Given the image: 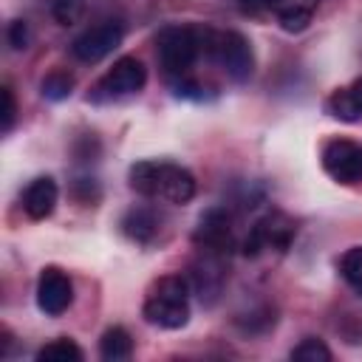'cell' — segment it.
<instances>
[{
    "label": "cell",
    "mask_w": 362,
    "mask_h": 362,
    "mask_svg": "<svg viewBox=\"0 0 362 362\" xmlns=\"http://www.w3.org/2000/svg\"><path fill=\"white\" fill-rule=\"evenodd\" d=\"M130 187L150 198L164 204H189L195 198V175L173 161H136L127 173Z\"/></svg>",
    "instance_id": "1"
},
{
    "label": "cell",
    "mask_w": 362,
    "mask_h": 362,
    "mask_svg": "<svg viewBox=\"0 0 362 362\" xmlns=\"http://www.w3.org/2000/svg\"><path fill=\"white\" fill-rule=\"evenodd\" d=\"M189 297L192 286L184 274H164L147 288L141 317L164 331L184 328L189 322Z\"/></svg>",
    "instance_id": "2"
},
{
    "label": "cell",
    "mask_w": 362,
    "mask_h": 362,
    "mask_svg": "<svg viewBox=\"0 0 362 362\" xmlns=\"http://www.w3.org/2000/svg\"><path fill=\"white\" fill-rule=\"evenodd\" d=\"M206 37L209 28L201 25H164L156 34V54L164 74L170 79L192 76L198 57H206Z\"/></svg>",
    "instance_id": "3"
},
{
    "label": "cell",
    "mask_w": 362,
    "mask_h": 362,
    "mask_svg": "<svg viewBox=\"0 0 362 362\" xmlns=\"http://www.w3.org/2000/svg\"><path fill=\"white\" fill-rule=\"evenodd\" d=\"M206 59H212L232 82L243 85L252 79L255 74V51H252V42L240 34V31H215L209 28V37H206Z\"/></svg>",
    "instance_id": "4"
},
{
    "label": "cell",
    "mask_w": 362,
    "mask_h": 362,
    "mask_svg": "<svg viewBox=\"0 0 362 362\" xmlns=\"http://www.w3.org/2000/svg\"><path fill=\"white\" fill-rule=\"evenodd\" d=\"M147 82V68L141 65V59L136 57H122L116 59L102 76L99 82L90 88L88 102L96 105H107V102H122L127 96H136Z\"/></svg>",
    "instance_id": "5"
},
{
    "label": "cell",
    "mask_w": 362,
    "mask_h": 362,
    "mask_svg": "<svg viewBox=\"0 0 362 362\" xmlns=\"http://www.w3.org/2000/svg\"><path fill=\"white\" fill-rule=\"evenodd\" d=\"M294 235H297L294 221L286 212L272 209L263 218H257L249 226V232L240 238V252L246 257H260L263 252H286L291 246Z\"/></svg>",
    "instance_id": "6"
},
{
    "label": "cell",
    "mask_w": 362,
    "mask_h": 362,
    "mask_svg": "<svg viewBox=\"0 0 362 362\" xmlns=\"http://www.w3.org/2000/svg\"><path fill=\"white\" fill-rule=\"evenodd\" d=\"M192 240L201 252H212V255L226 257L232 249H240V238H238V229H235V215L226 206H209L198 218Z\"/></svg>",
    "instance_id": "7"
},
{
    "label": "cell",
    "mask_w": 362,
    "mask_h": 362,
    "mask_svg": "<svg viewBox=\"0 0 362 362\" xmlns=\"http://www.w3.org/2000/svg\"><path fill=\"white\" fill-rule=\"evenodd\" d=\"M124 40V23L119 20H105L96 23L90 28H85L74 42H71V54L79 62H99L107 54H113Z\"/></svg>",
    "instance_id": "8"
},
{
    "label": "cell",
    "mask_w": 362,
    "mask_h": 362,
    "mask_svg": "<svg viewBox=\"0 0 362 362\" xmlns=\"http://www.w3.org/2000/svg\"><path fill=\"white\" fill-rule=\"evenodd\" d=\"M322 170L337 184H359L362 181V144L351 139H331L322 147Z\"/></svg>",
    "instance_id": "9"
},
{
    "label": "cell",
    "mask_w": 362,
    "mask_h": 362,
    "mask_svg": "<svg viewBox=\"0 0 362 362\" xmlns=\"http://www.w3.org/2000/svg\"><path fill=\"white\" fill-rule=\"evenodd\" d=\"M71 303H74L71 277L57 266L42 269L40 277H37V305H40V311L48 314V317H59V314L68 311Z\"/></svg>",
    "instance_id": "10"
},
{
    "label": "cell",
    "mask_w": 362,
    "mask_h": 362,
    "mask_svg": "<svg viewBox=\"0 0 362 362\" xmlns=\"http://www.w3.org/2000/svg\"><path fill=\"white\" fill-rule=\"evenodd\" d=\"M204 257L192 266V274H189V286L192 291L198 294V300L204 305H212L218 297H221V288H223V255H212V252H201Z\"/></svg>",
    "instance_id": "11"
},
{
    "label": "cell",
    "mask_w": 362,
    "mask_h": 362,
    "mask_svg": "<svg viewBox=\"0 0 362 362\" xmlns=\"http://www.w3.org/2000/svg\"><path fill=\"white\" fill-rule=\"evenodd\" d=\"M57 201H59V187L51 175L34 178L23 192V209L31 221H45L57 209Z\"/></svg>",
    "instance_id": "12"
},
{
    "label": "cell",
    "mask_w": 362,
    "mask_h": 362,
    "mask_svg": "<svg viewBox=\"0 0 362 362\" xmlns=\"http://www.w3.org/2000/svg\"><path fill=\"white\" fill-rule=\"evenodd\" d=\"M325 113L331 119H339L348 124L362 122V76L354 79L351 85L331 90V96L325 99Z\"/></svg>",
    "instance_id": "13"
},
{
    "label": "cell",
    "mask_w": 362,
    "mask_h": 362,
    "mask_svg": "<svg viewBox=\"0 0 362 362\" xmlns=\"http://www.w3.org/2000/svg\"><path fill=\"white\" fill-rule=\"evenodd\" d=\"M158 229H161V218L147 204H136L122 215V232L136 243H153Z\"/></svg>",
    "instance_id": "14"
},
{
    "label": "cell",
    "mask_w": 362,
    "mask_h": 362,
    "mask_svg": "<svg viewBox=\"0 0 362 362\" xmlns=\"http://www.w3.org/2000/svg\"><path fill=\"white\" fill-rule=\"evenodd\" d=\"M314 11H317V0H274V8H272L280 28L288 34L305 31Z\"/></svg>",
    "instance_id": "15"
},
{
    "label": "cell",
    "mask_w": 362,
    "mask_h": 362,
    "mask_svg": "<svg viewBox=\"0 0 362 362\" xmlns=\"http://www.w3.org/2000/svg\"><path fill=\"white\" fill-rule=\"evenodd\" d=\"M130 354H133V339L122 325H113L102 334V339H99V356L102 359L122 362V359H130Z\"/></svg>",
    "instance_id": "16"
},
{
    "label": "cell",
    "mask_w": 362,
    "mask_h": 362,
    "mask_svg": "<svg viewBox=\"0 0 362 362\" xmlns=\"http://www.w3.org/2000/svg\"><path fill=\"white\" fill-rule=\"evenodd\" d=\"M82 356H85L82 348H79L74 339H65V337H59V339L42 345V348L37 351V359H40V362H79Z\"/></svg>",
    "instance_id": "17"
},
{
    "label": "cell",
    "mask_w": 362,
    "mask_h": 362,
    "mask_svg": "<svg viewBox=\"0 0 362 362\" xmlns=\"http://www.w3.org/2000/svg\"><path fill=\"white\" fill-rule=\"evenodd\" d=\"M40 90H42L45 99L62 102V99H68L71 90H74V74L65 71V68H57V71H51V74L40 82Z\"/></svg>",
    "instance_id": "18"
},
{
    "label": "cell",
    "mask_w": 362,
    "mask_h": 362,
    "mask_svg": "<svg viewBox=\"0 0 362 362\" xmlns=\"http://www.w3.org/2000/svg\"><path fill=\"white\" fill-rule=\"evenodd\" d=\"M339 274L356 294H362V246H351L339 257Z\"/></svg>",
    "instance_id": "19"
},
{
    "label": "cell",
    "mask_w": 362,
    "mask_h": 362,
    "mask_svg": "<svg viewBox=\"0 0 362 362\" xmlns=\"http://www.w3.org/2000/svg\"><path fill=\"white\" fill-rule=\"evenodd\" d=\"M291 359H297V362H328L331 348L317 337H305L291 348Z\"/></svg>",
    "instance_id": "20"
},
{
    "label": "cell",
    "mask_w": 362,
    "mask_h": 362,
    "mask_svg": "<svg viewBox=\"0 0 362 362\" xmlns=\"http://www.w3.org/2000/svg\"><path fill=\"white\" fill-rule=\"evenodd\" d=\"M88 0H51V14L59 25H74L82 20Z\"/></svg>",
    "instance_id": "21"
},
{
    "label": "cell",
    "mask_w": 362,
    "mask_h": 362,
    "mask_svg": "<svg viewBox=\"0 0 362 362\" xmlns=\"http://www.w3.org/2000/svg\"><path fill=\"white\" fill-rule=\"evenodd\" d=\"M6 40H8V45H11L14 51H25L28 42H31V28H28V23H25V20H11V23H8V31H6Z\"/></svg>",
    "instance_id": "22"
},
{
    "label": "cell",
    "mask_w": 362,
    "mask_h": 362,
    "mask_svg": "<svg viewBox=\"0 0 362 362\" xmlns=\"http://www.w3.org/2000/svg\"><path fill=\"white\" fill-rule=\"evenodd\" d=\"M3 133H11L14 127V119H17V99H14V90L11 85H3Z\"/></svg>",
    "instance_id": "23"
},
{
    "label": "cell",
    "mask_w": 362,
    "mask_h": 362,
    "mask_svg": "<svg viewBox=\"0 0 362 362\" xmlns=\"http://www.w3.org/2000/svg\"><path fill=\"white\" fill-rule=\"evenodd\" d=\"M235 3H238V8H240L243 14H255V17L274 8V0H235Z\"/></svg>",
    "instance_id": "24"
}]
</instances>
